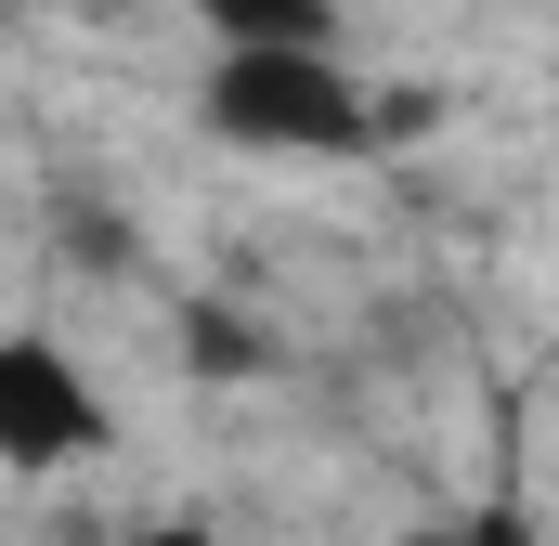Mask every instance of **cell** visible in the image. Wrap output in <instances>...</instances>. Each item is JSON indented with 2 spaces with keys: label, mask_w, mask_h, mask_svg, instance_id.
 Here are the masks:
<instances>
[{
  "label": "cell",
  "mask_w": 559,
  "mask_h": 546,
  "mask_svg": "<svg viewBox=\"0 0 559 546\" xmlns=\"http://www.w3.org/2000/svg\"><path fill=\"white\" fill-rule=\"evenodd\" d=\"M209 131L261 143V156H352L365 143V92L325 52H222L209 66Z\"/></svg>",
  "instance_id": "6da1fadb"
},
{
  "label": "cell",
  "mask_w": 559,
  "mask_h": 546,
  "mask_svg": "<svg viewBox=\"0 0 559 546\" xmlns=\"http://www.w3.org/2000/svg\"><path fill=\"white\" fill-rule=\"evenodd\" d=\"M105 442L92 378L52 352V339H0V468H66Z\"/></svg>",
  "instance_id": "7a4b0ae2"
},
{
  "label": "cell",
  "mask_w": 559,
  "mask_h": 546,
  "mask_svg": "<svg viewBox=\"0 0 559 546\" xmlns=\"http://www.w3.org/2000/svg\"><path fill=\"white\" fill-rule=\"evenodd\" d=\"M222 52H338V0H195Z\"/></svg>",
  "instance_id": "3957f363"
},
{
  "label": "cell",
  "mask_w": 559,
  "mask_h": 546,
  "mask_svg": "<svg viewBox=\"0 0 559 546\" xmlns=\"http://www.w3.org/2000/svg\"><path fill=\"white\" fill-rule=\"evenodd\" d=\"M143 546H222V534H195V521H156V534H143Z\"/></svg>",
  "instance_id": "277c9868"
}]
</instances>
